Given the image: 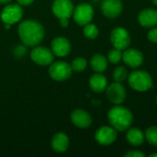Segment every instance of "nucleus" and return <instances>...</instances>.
I'll use <instances>...</instances> for the list:
<instances>
[{"label":"nucleus","mask_w":157,"mask_h":157,"mask_svg":"<svg viewBox=\"0 0 157 157\" xmlns=\"http://www.w3.org/2000/svg\"><path fill=\"white\" fill-rule=\"evenodd\" d=\"M44 28L36 20H25L18 26V35L25 46L35 47L44 38Z\"/></svg>","instance_id":"1"},{"label":"nucleus","mask_w":157,"mask_h":157,"mask_svg":"<svg viewBox=\"0 0 157 157\" xmlns=\"http://www.w3.org/2000/svg\"><path fill=\"white\" fill-rule=\"evenodd\" d=\"M108 119L110 125L117 131H127L132 123V112L124 107L114 106L108 113Z\"/></svg>","instance_id":"2"},{"label":"nucleus","mask_w":157,"mask_h":157,"mask_svg":"<svg viewBox=\"0 0 157 157\" xmlns=\"http://www.w3.org/2000/svg\"><path fill=\"white\" fill-rule=\"evenodd\" d=\"M129 85L131 87L139 92H144L149 90L153 86V79L151 75L145 72L137 70L130 74Z\"/></svg>","instance_id":"3"},{"label":"nucleus","mask_w":157,"mask_h":157,"mask_svg":"<svg viewBox=\"0 0 157 157\" xmlns=\"http://www.w3.org/2000/svg\"><path fill=\"white\" fill-rule=\"evenodd\" d=\"M72 67L63 61H58L51 63L49 68L50 76L55 81H65L72 75Z\"/></svg>","instance_id":"4"},{"label":"nucleus","mask_w":157,"mask_h":157,"mask_svg":"<svg viewBox=\"0 0 157 157\" xmlns=\"http://www.w3.org/2000/svg\"><path fill=\"white\" fill-rule=\"evenodd\" d=\"M23 16V9L19 4H9L1 12V20L5 24L12 25L18 22Z\"/></svg>","instance_id":"5"},{"label":"nucleus","mask_w":157,"mask_h":157,"mask_svg":"<svg viewBox=\"0 0 157 157\" xmlns=\"http://www.w3.org/2000/svg\"><path fill=\"white\" fill-rule=\"evenodd\" d=\"M74 19L79 26H85L91 22L94 17V9L91 5L83 3L79 4L74 9Z\"/></svg>","instance_id":"6"},{"label":"nucleus","mask_w":157,"mask_h":157,"mask_svg":"<svg viewBox=\"0 0 157 157\" xmlns=\"http://www.w3.org/2000/svg\"><path fill=\"white\" fill-rule=\"evenodd\" d=\"M110 40L114 48L119 50H125L131 44V37L127 29L121 27L112 29L110 34Z\"/></svg>","instance_id":"7"},{"label":"nucleus","mask_w":157,"mask_h":157,"mask_svg":"<svg viewBox=\"0 0 157 157\" xmlns=\"http://www.w3.org/2000/svg\"><path fill=\"white\" fill-rule=\"evenodd\" d=\"M31 60L39 65H50L53 62V52L43 46H35L30 52Z\"/></svg>","instance_id":"8"},{"label":"nucleus","mask_w":157,"mask_h":157,"mask_svg":"<svg viewBox=\"0 0 157 157\" xmlns=\"http://www.w3.org/2000/svg\"><path fill=\"white\" fill-rule=\"evenodd\" d=\"M117 130L112 126H102L95 133V139L100 145H109L117 139Z\"/></svg>","instance_id":"9"},{"label":"nucleus","mask_w":157,"mask_h":157,"mask_svg":"<svg viewBox=\"0 0 157 157\" xmlns=\"http://www.w3.org/2000/svg\"><path fill=\"white\" fill-rule=\"evenodd\" d=\"M74 5L70 0H55L52 4V10L56 17L69 18L74 13Z\"/></svg>","instance_id":"10"},{"label":"nucleus","mask_w":157,"mask_h":157,"mask_svg":"<svg viewBox=\"0 0 157 157\" xmlns=\"http://www.w3.org/2000/svg\"><path fill=\"white\" fill-rule=\"evenodd\" d=\"M107 97L111 103L119 105L125 100L126 90L120 82H115L107 87Z\"/></svg>","instance_id":"11"},{"label":"nucleus","mask_w":157,"mask_h":157,"mask_svg":"<svg viewBox=\"0 0 157 157\" xmlns=\"http://www.w3.org/2000/svg\"><path fill=\"white\" fill-rule=\"evenodd\" d=\"M121 0H103L101 3V11L106 17L115 18L122 12Z\"/></svg>","instance_id":"12"},{"label":"nucleus","mask_w":157,"mask_h":157,"mask_svg":"<svg viewBox=\"0 0 157 157\" xmlns=\"http://www.w3.org/2000/svg\"><path fill=\"white\" fill-rule=\"evenodd\" d=\"M51 46L53 54L59 57H64L71 52V43L68 39L64 37H57L53 39Z\"/></svg>","instance_id":"13"},{"label":"nucleus","mask_w":157,"mask_h":157,"mask_svg":"<svg viewBox=\"0 0 157 157\" xmlns=\"http://www.w3.org/2000/svg\"><path fill=\"white\" fill-rule=\"evenodd\" d=\"M123 62L132 68H137L142 65L144 62L143 53L135 49H125V52L122 53Z\"/></svg>","instance_id":"14"},{"label":"nucleus","mask_w":157,"mask_h":157,"mask_svg":"<svg viewBox=\"0 0 157 157\" xmlns=\"http://www.w3.org/2000/svg\"><path fill=\"white\" fill-rule=\"evenodd\" d=\"M71 121L77 128L86 129L92 123L90 114L84 109H75L71 114Z\"/></svg>","instance_id":"15"},{"label":"nucleus","mask_w":157,"mask_h":157,"mask_svg":"<svg viewBox=\"0 0 157 157\" xmlns=\"http://www.w3.org/2000/svg\"><path fill=\"white\" fill-rule=\"evenodd\" d=\"M139 23L144 28H153L157 25V10L146 8L140 12L138 16Z\"/></svg>","instance_id":"16"},{"label":"nucleus","mask_w":157,"mask_h":157,"mask_svg":"<svg viewBox=\"0 0 157 157\" xmlns=\"http://www.w3.org/2000/svg\"><path fill=\"white\" fill-rule=\"evenodd\" d=\"M69 145V138L63 132H57L52 139V147L56 153H64Z\"/></svg>","instance_id":"17"},{"label":"nucleus","mask_w":157,"mask_h":157,"mask_svg":"<svg viewBox=\"0 0 157 157\" xmlns=\"http://www.w3.org/2000/svg\"><path fill=\"white\" fill-rule=\"evenodd\" d=\"M107 86L108 80L103 75H101V73L93 75L89 79V86L96 93H101L105 91Z\"/></svg>","instance_id":"18"},{"label":"nucleus","mask_w":157,"mask_h":157,"mask_svg":"<svg viewBox=\"0 0 157 157\" xmlns=\"http://www.w3.org/2000/svg\"><path fill=\"white\" fill-rule=\"evenodd\" d=\"M126 139L128 143L132 146H139L143 144L144 142V135L143 132L138 128H131L128 129Z\"/></svg>","instance_id":"19"},{"label":"nucleus","mask_w":157,"mask_h":157,"mask_svg":"<svg viewBox=\"0 0 157 157\" xmlns=\"http://www.w3.org/2000/svg\"><path fill=\"white\" fill-rule=\"evenodd\" d=\"M90 64H91L92 69L95 72L102 73L108 67V61L105 56H103L102 54L97 53L92 57V59L90 61Z\"/></svg>","instance_id":"20"},{"label":"nucleus","mask_w":157,"mask_h":157,"mask_svg":"<svg viewBox=\"0 0 157 157\" xmlns=\"http://www.w3.org/2000/svg\"><path fill=\"white\" fill-rule=\"evenodd\" d=\"M83 32H84V35L87 39H90V40H94L98 36V29L95 24H92V23H88L85 25Z\"/></svg>","instance_id":"21"},{"label":"nucleus","mask_w":157,"mask_h":157,"mask_svg":"<svg viewBox=\"0 0 157 157\" xmlns=\"http://www.w3.org/2000/svg\"><path fill=\"white\" fill-rule=\"evenodd\" d=\"M86 65H87L86 60L85 58L78 57V58H75V60H73L71 67L74 72L80 73V72H83L86 68Z\"/></svg>","instance_id":"22"},{"label":"nucleus","mask_w":157,"mask_h":157,"mask_svg":"<svg viewBox=\"0 0 157 157\" xmlns=\"http://www.w3.org/2000/svg\"><path fill=\"white\" fill-rule=\"evenodd\" d=\"M144 137L150 144L157 146V126L149 127L145 132Z\"/></svg>","instance_id":"23"},{"label":"nucleus","mask_w":157,"mask_h":157,"mask_svg":"<svg viewBox=\"0 0 157 157\" xmlns=\"http://www.w3.org/2000/svg\"><path fill=\"white\" fill-rule=\"evenodd\" d=\"M128 77V71L123 66L117 67L113 72V78L116 82H123Z\"/></svg>","instance_id":"24"},{"label":"nucleus","mask_w":157,"mask_h":157,"mask_svg":"<svg viewBox=\"0 0 157 157\" xmlns=\"http://www.w3.org/2000/svg\"><path fill=\"white\" fill-rule=\"evenodd\" d=\"M108 59L111 63H118L122 59V52L121 50H119L117 48L112 49L109 51L108 54Z\"/></svg>","instance_id":"25"},{"label":"nucleus","mask_w":157,"mask_h":157,"mask_svg":"<svg viewBox=\"0 0 157 157\" xmlns=\"http://www.w3.org/2000/svg\"><path fill=\"white\" fill-rule=\"evenodd\" d=\"M148 40L154 43H157V28H154L148 32Z\"/></svg>","instance_id":"26"},{"label":"nucleus","mask_w":157,"mask_h":157,"mask_svg":"<svg viewBox=\"0 0 157 157\" xmlns=\"http://www.w3.org/2000/svg\"><path fill=\"white\" fill-rule=\"evenodd\" d=\"M126 157H144L145 155L142 152H139V151H130L128 152L126 155Z\"/></svg>","instance_id":"27"},{"label":"nucleus","mask_w":157,"mask_h":157,"mask_svg":"<svg viewBox=\"0 0 157 157\" xmlns=\"http://www.w3.org/2000/svg\"><path fill=\"white\" fill-rule=\"evenodd\" d=\"M15 53H16V56L21 57L26 53V48L24 46H17L15 50Z\"/></svg>","instance_id":"28"},{"label":"nucleus","mask_w":157,"mask_h":157,"mask_svg":"<svg viewBox=\"0 0 157 157\" xmlns=\"http://www.w3.org/2000/svg\"><path fill=\"white\" fill-rule=\"evenodd\" d=\"M17 1L20 6H29L33 3L34 0H17Z\"/></svg>","instance_id":"29"},{"label":"nucleus","mask_w":157,"mask_h":157,"mask_svg":"<svg viewBox=\"0 0 157 157\" xmlns=\"http://www.w3.org/2000/svg\"><path fill=\"white\" fill-rule=\"evenodd\" d=\"M60 24L63 28H66L69 24V21H68V18H60Z\"/></svg>","instance_id":"30"},{"label":"nucleus","mask_w":157,"mask_h":157,"mask_svg":"<svg viewBox=\"0 0 157 157\" xmlns=\"http://www.w3.org/2000/svg\"><path fill=\"white\" fill-rule=\"evenodd\" d=\"M12 0H0V4H7V3H9V2H11Z\"/></svg>","instance_id":"31"},{"label":"nucleus","mask_w":157,"mask_h":157,"mask_svg":"<svg viewBox=\"0 0 157 157\" xmlns=\"http://www.w3.org/2000/svg\"><path fill=\"white\" fill-rule=\"evenodd\" d=\"M155 156H157V153H155V154H152V155H150V157H155Z\"/></svg>","instance_id":"32"},{"label":"nucleus","mask_w":157,"mask_h":157,"mask_svg":"<svg viewBox=\"0 0 157 157\" xmlns=\"http://www.w3.org/2000/svg\"><path fill=\"white\" fill-rule=\"evenodd\" d=\"M153 1V3L155 4V5H156L157 6V0H152Z\"/></svg>","instance_id":"33"},{"label":"nucleus","mask_w":157,"mask_h":157,"mask_svg":"<svg viewBox=\"0 0 157 157\" xmlns=\"http://www.w3.org/2000/svg\"><path fill=\"white\" fill-rule=\"evenodd\" d=\"M156 103H157V98H156Z\"/></svg>","instance_id":"34"}]
</instances>
